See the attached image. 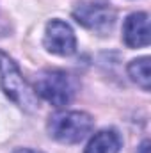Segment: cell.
<instances>
[{"label":"cell","instance_id":"obj_1","mask_svg":"<svg viewBox=\"0 0 151 153\" xmlns=\"http://www.w3.org/2000/svg\"><path fill=\"white\" fill-rule=\"evenodd\" d=\"M0 87L7 98H11L20 109L27 112H36L39 100L34 87L23 78L16 62L0 50Z\"/></svg>","mask_w":151,"mask_h":153},{"label":"cell","instance_id":"obj_2","mask_svg":"<svg viewBox=\"0 0 151 153\" xmlns=\"http://www.w3.org/2000/svg\"><path fill=\"white\" fill-rule=\"evenodd\" d=\"M94 126V119L87 112L80 111H64L55 112L48 119V134L62 144H76L84 141Z\"/></svg>","mask_w":151,"mask_h":153},{"label":"cell","instance_id":"obj_3","mask_svg":"<svg viewBox=\"0 0 151 153\" xmlns=\"http://www.w3.org/2000/svg\"><path fill=\"white\" fill-rule=\"evenodd\" d=\"M34 91L41 98L50 102L55 107L68 105L75 96V85L71 76L59 70H46L41 71L36 78Z\"/></svg>","mask_w":151,"mask_h":153},{"label":"cell","instance_id":"obj_4","mask_svg":"<svg viewBox=\"0 0 151 153\" xmlns=\"http://www.w3.org/2000/svg\"><path fill=\"white\" fill-rule=\"evenodd\" d=\"M115 16L117 14L112 5L100 0L80 2L73 9V18L76 23L96 34H109L115 23Z\"/></svg>","mask_w":151,"mask_h":153},{"label":"cell","instance_id":"obj_5","mask_svg":"<svg viewBox=\"0 0 151 153\" xmlns=\"http://www.w3.org/2000/svg\"><path fill=\"white\" fill-rule=\"evenodd\" d=\"M44 46L55 55H71L76 50V38L73 29L62 20H52L44 30Z\"/></svg>","mask_w":151,"mask_h":153},{"label":"cell","instance_id":"obj_6","mask_svg":"<svg viewBox=\"0 0 151 153\" xmlns=\"http://www.w3.org/2000/svg\"><path fill=\"white\" fill-rule=\"evenodd\" d=\"M123 39L130 48H142L150 45V16L148 13H133L124 20Z\"/></svg>","mask_w":151,"mask_h":153},{"label":"cell","instance_id":"obj_7","mask_svg":"<svg viewBox=\"0 0 151 153\" xmlns=\"http://www.w3.org/2000/svg\"><path fill=\"white\" fill-rule=\"evenodd\" d=\"M119 150H121L119 134L112 128H107L94 134V137L89 141L85 148V153H119Z\"/></svg>","mask_w":151,"mask_h":153},{"label":"cell","instance_id":"obj_8","mask_svg":"<svg viewBox=\"0 0 151 153\" xmlns=\"http://www.w3.org/2000/svg\"><path fill=\"white\" fill-rule=\"evenodd\" d=\"M128 75L130 78L141 85L144 91H150L151 75H150V57H139L128 64Z\"/></svg>","mask_w":151,"mask_h":153},{"label":"cell","instance_id":"obj_9","mask_svg":"<svg viewBox=\"0 0 151 153\" xmlns=\"http://www.w3.org/2000/svg\"><path fill=\"white\" fill-rule=\"evenodd\" d=\"M137 153H150V141H148V139H144V141H142V144L139 146Z\"/></svg>","mask_w":151,"mask_h":153},{"label":"cell","instance_id":"obj_10","mask_svg":"<svg viewBox=\"0 0 151 153\" xmlns=\"http://www.w3.org/2000/svg\"><path fill=\"white\" fill-rule=\"evenodd\" d=\"M13 153H43V152H36V150H29V148H18Z\"/></svg>","mask_w":151,"mask_h":153}]
</instances>
